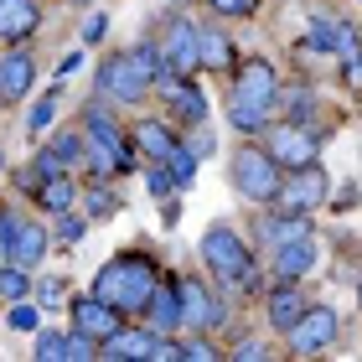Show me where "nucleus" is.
I'll list each match as a JSON object with an SVG mask.
<instances>
[{
	"label": "nucleus",
	"instance_id": "72a5a7b5",
	"mask_svg": "<svg viewBox=\"0 0 362 362\" xmlns=\"http://www.w3.org/2000/svg\"><path fill=\"white\" fill-rule=\"evenodd\" d=\"M145 181H151V192H156V197H171V192H176V176H171L166 160H160V166H151V176H145Z\"/></svg>",
	"mask_w": 362,
	"mask_h": 362
},
{
	"label": "nucleus",
	"instance_id": "37998d69",
	"mask_svg": "<svg viewBox=\"0 0 362 362\" xmlns=\"http://www.w3.org/2000/svg\"><path fill=\"white\" fill-rule=\"evenodd\" d=\"M0 171H6V151H0Z\"/></svg>",
	"mask_w": 362,
	"mask_h": 362
},
{
	"label": "nucleus",
	"instance_id": "20e7f679",
	"mask_svg": "<svg viewBox=\"0 0 362 362\" xmlns=\"http://www.w3.org/2000/svg\"><path fill=\"white\" fill-rule=\"evenodd\" d=\"M202 264H207V274L218 279L223 290H243V295H254V249L243 243L233 228H223V223H212L207 233H202Z\"/></svg>",
	"mask_w": 362,
	"mask_h": 362
},
{
	"label": "nucleus",
	"instance_id": "f8f14e48",
	"mask_svg": "<svg viewBox=\"0 0 362 362\" xmlns=\"http://www.w3.org/2000/svg\"><path fill=\"white\" fill-rule=\"evenodd\" d=\"M264 151H269V156H274L285 171H295V166H310V160H316L321 140L310 135L305 124L285 119V124H269V129H264Z\"/></svg>",
	"mask_w": 362,
	"mask_h": 362
},
{
	"label": "nucleus",
	"instance_id": "e433bc0d",
	"mask_svg": "<svg viewBox=\"0 0 362 362\" xmlns=\"http://www.w3.org/2000/svg\"><path fill=\"white\" fill-rule=\"evenodd\" d=\"M337 52H341V57H352V52H362V42H357V26H347V21H337Z\"/></svg>",
	"mask_w": 362,
	"mask_h": 362
},
{
	"label": "nucleus",
	"instance_id": "412c9836",
	"mask_svg": "<svg viewBox=\"0 0 362 362\" xmlns=\"http://www.w3.org/2000/svg\"><path fill=\"white\" fill-rule=\"evenodd\" d=\"M145 316L156 321V332H181V295H176V279H160Z\"/></svg>",
	"mask_w": 362,
	"mask_h": 362
},
{
	"label": "nucleus",
	"instance_id": "5701e85b",
	"mask_svg": "<svg viewBox=\"0 0 362 362\" xmlns=\"http://www.w3.org/2000/svg\"><path fill=\"white\" fill-rule=\"evenodd\" d=\"M135 145H140L151 160H166V156L176 151V135H171L166 119H140V124H135Z\"/></svg>",
	"mask_w": 362,
	"mask_h": 362
},
{
	"label": "nucleus",
	"instance_id": "f704fd0d",
	"mask_svg": "<svg viewBox=\"0 0 362 362\" xmlns=\"http://www.w3.org/2000/svg\"><path fill=\"white\" fill-rule=\"evenodd\" d=\"M11 332H37V310L26 300H11Z\"/></svg>",
	"mask_w": 362,
	"mask_h": 362
},
{
	"label": "nucleus",
	"instance_id": "c756f323",
	"mask_svg": "<svg viewBox=\"0 0 362 362\" xmlns=\"http://www.w3.org/2000/svg\"><path fill=\"white\" fill-rule=\"evenodd\" d=\"M52 114H57V93H47V98H37V109H31V119H26V129H31V135H47V129H52Z\"/></svg>",
	"mask_w": 362,
	"mask_h": 362
},
{
	"label": "nucleus",
	"instance_id": "79ce46f5",
	"mask_svg": "<svg viewBox=\"0 0 362 362\" xmlns=\"http://www.w3.org/2000/svg\"><path fill=\"white\" fill-rule=\"evenodd\" d=\"M347 78H352V83H357V88H362V57H357V52H352V57H347Z\"/></svg>",
	"mask_w": 362,
	"mask_h": 362
},
{
	"label": "nucleus",
	"instance_id": "c9c22d12",
	"mask_svg": "<svg viewBox=\"0 0 362 362\" xmlns=\"http://www.w3.org/2000/svg\"><path fill=\"white\" fill-rule=\"evenodd\" d=\"M218 16H254L259 11V0H207Z\"/></svg>",
	"mask_w": 362,
	"mask_h": 362
},
{
	"label": "nucleus",
	"instance_id": "4468645a",
	"mask_svg": "<svg viewBox=\"0 0 362 362\" xmlns=\"http://www.w3.org/2000/svg\"><path fill=\"white\" fill-rule=\"evenodd\" d=\"M310 233V223H305V212H279V207H269V212H259V223H254V238H259V249H285L290 238H305Z\"/></svg>",
	"mask_w": 362,
	"mask_h": 362
},
{
	"label": "nucleus",
	"instance_id": "58836bf2",
	"mask_svg": "<svg viewBox=\"0 0 362 362\" xmlns=\"http://www.w3.org/2000/svg\"><path fill=\"white\" fill-rule=\"evenodd\" d=\"M104 31H109V21H104V11H98V16H88V21H83V42H98Z\"/></svg>",
	"mask_w": 362,
	"mask_h": 362
},
{
	"label": "nucleus",
	"instance_id": "7ed1b4c3",
	"mask_svg": "<svg viewBox=\"0 0 362 362\" xmlns=\"http://www.w3.org/2000/svg\"><path fill=\"white\" fill-rule=\"evenodd\" d=\"M156 62H160L156 42H140L129 52H109L98 62V93L114 98V104H140L156 88Z\"/></svg>",
	"mask_w": 362,
	"mask_h": 362
},
{
	"label": "nucleus",
	"instance_id": "6e6552de",
	"mask_svg": "<svg viewBox=\"0 0 362 362\" xmlns=\"http://www.w3.org/2000/svg\"><path fill=\"white\" fill-rule=\"evenodd\" d=\"M326 197H332V181L310 160V166L285 171V181H279V192H274V207L279 212H316V207H326Z\"/></svg>",
	"mask_w": 362,
	"mask_h": 362
},
{
	"label": "nucleus",
	"instance_id": "a19ab883",
	"mask_svg": "<svg viewBox=\"0 0 362 362\" xmlns=\"http://www.w3.org/2000/svg\"><path fill=\"white\" fill-rule=\"evenodd\" d=\"M37 300H42V305H57V300H62V285H57V279H47V285H37Z\"/></svg>",
	"mask_w": 362,
	"mask_h": 362
},
{
	"label": "nucleus",
	"instance_id": "4c0bfd02",
	"mask_svg": "<svg viewBox=\"0 0 362 362\" xmlns=\"http://www.w3.org/2000/svg\"><path fill=\"white\" fill-rule=\"evenodd\" d=\"M57 238L62 243H78V238H83V223H78L73 212H57Z\"/></svg>",
	"mask_w": 362,
	"mask_h": 362
},
{
	"label": "nucleus",
	"instance_id": "bb28decb",
	"mask_svg": "<svg viewBox=\"0 0 362 362\" xmlns=\"http://www.w3.org/2000/svg\"><path fill=\"white\" fill-rule=\"evenodd\" d=\"M31 269H16V264H0V295L6 300H26L31 295V279H26Z\"/></svg>",
	"mask_w": 362,
	"mask_h": 362
},
{
	"label": "nucleus",
	"instance_id": "39448f33",
	"mask_svg": "<svg viewBox=\"0 0 362 362\" xmlns=\"http://www.w3.org/2000/svg\"><path fill=\"white\" fill-rule=\"evenodd\" d=\"M83 135H88V166L93 176H109V171H135V151H129V140L119 135V124L109 119L98 104L83 109Z\"/></svg>",
	"mask_w": 362,
	"mask_h": 362
},
{
	"label": "nucleus",
	"instance_id": "7c9ffc66",
	"mask_svg": "<svg viewBox=\"0 0 362 362\" xmlns=\"http://www.w3.org/2000/svg\"><path fill=\"white\" fill-rule=\"evenodd\" d=\"M218 357H223V352L212 347V341H202L197 332H192L187 341H181V362H218Z\"/></svg>",
	"mask_w": 362,
	"mask_h": 362
},
{
	"label": "nucleus",
	"instance_id": "6ab92c4d",
	"mask_svg": "<svg viewBox=\"0 0 362 362\" xmlns=\"http://www.w3.org/2000/svg\"><path fill=\"white\" fill-rule=\"evenodd\" d=\"M31 83H37V62H31V52H11L0 57V93H6V104L11 98H26L31 93Z\"/></svg>",
	"mask_w": 362,
	"mask_h": 362
},
{
	"label": "nucleus",
	"instance_id": "f03ea898",
	"mask_svg": "<svg viewBox=\"0 0 362 362\" xmlns=\"http://www.w3.org/2000/svg\"><path fill=\"white\" fill-rule=\"evenodd\" d=\"M279 104V78L264 57L243 62L238 68V83H233V98H228V124L238 129V135H259V129L269 124V114Z\"/></svg>",
	"mask_w": 362,
	"mask_h": 362
},
{
	"label": "nucleus",
	"instance_id": "dca6fc26",
	"mask_svg": "<svg viewBox=\"0 0 362 362\" xmlns=\"http://www.w3.org/2000/svg\"><path fill=\"white\" fill-rule=\"evenodd\" d=\"M269 259H274V274L279 279H305L310 269H316V259H321V243L305 233V238H290L285 249H274Z\"/></svg>",
	"mask_w": 362,
	"mask_h": 362
},
{
	"label": "nucleus",
	"instance_id": "393cba45",
	"mask_svg": "<svg viewBox=\"0 0 362 362\" xmlns=\"http://www.w3.org/2000/svg\"><path fill=\"white\" fill-rule=\"evenodd\" d=\"M305 47H310V52H337V21L310 16V21H305Z\"/></svg>",
	"mask_w": 362,
	"mask_h": 362
},
{
	"label": "nucleus",
	"instance_id": "aec40b11",
	"mask_svg": "<svg viewBox=\"0 0 362 362\" xmlns=\"http://www.w3.org/2000/svg\"><path fill=\"white\" fill-rule=\"evenodd\" d=\"M160 332H129V326H119L109 341H98V357H114V362H129V357H151Z\"/></svg>",
	"mask_w": 362,
	"mask_h": 362
},
{
	"label": "nucleus",
	"instance_id": "4be33fe9",
	"mask_svg": "<svg viewBox=\"0 0 362 362\" xmlns=\"http://www.w3.org/2000/svg\"><path fill=\"white\" fill-rule=\"evenodd\" d=\"M37 202H42L47 212H73V207H78V187H73V176H68V171L42 176V181H37Z\"/></svg>",
	"mask_w": 362,
	"mask_h": 362
},
{
	"label": "nucleus",
	"instance_id": "49530a36",
	"mask_svg": "<svg viewBox=\"0 0 362 362\" xmlns=\"http://www.w3.org/2000/svg\"><path fill=\"white\" fill-rule=\"evenodd\" d=\"M357 300H362V290H357Z\"/></svg>",
	"mask_w": 362,
	"mask_h": 362
},
{
	"label": "nucleus",
	"instance_id": "f3484780",
	"mask_svg": "<svg viewBox=\"0 0 362 362\" xmlns=\"http://www.w3.org/2000/svg\"><path fill=\"white\" fill-rule=\"evenodd\" d=\"M73 166H83V140H78V135H57V140L37 156V171H31L26 181L37 187L42 176H57V171H73Z\"/></svg>",
	"mask_w": 362,
	"mask_h": 362
},
{
	"label": "nucleus",
	"instance_id": "a18cd8bd",
	"mask_svg": "<svg viewBox=\"0 0 362 362\" xmlns=\"http://www.w3.org/2000/svg\"><path fill=\"white\" fill-rule=\"evenodd\" d=\"M0 104H6V93H0Z\"/></svg>",
	"mask_w": 362,
	"mask_h": 362
},
{
	"label": "nucleus",
	"instance_id": "2eb2a0df",
	"mask_svg": "<svg viewBox=\"0 0 362 362\" xmlns=\"http://www.w3.org/2000/svg\"><path fill=\"white\" fill-rule=\"evenodd\" d=\"M264 316H269L274 332H290V326L305 316V290H300V279H279V285L269 290V300H264Z\"/></svg>",
	"mask_w": 362,
	"mask_h": 362
},
{
	"label": "nucleus",
	"instance_id": "473e14b6",
	"mask_svg": "<svg viewBox=\"0 0 362 362\" xmlns=\"http://www.w3.org/2000/svg\"><path fill=\"white\" fill-rule=\"evenodd\" d=\"M68 357H73V362L98 357V341H93V337H83V332H68Z\"/></svg>",
	"mask_w": 362,
	"mask_h": 362
},
{
	"label": "nucleus",
	"instance_id": "ea45409f",
	"mask_svg": "<svg viewBox=\"0 0 362 362\" xmlns=\"http://www.w3.org/2000/svg\"><path fill=\"white\" fill-rule=\"evenodd\" d=\"M233 357H243V362H259V357H264V341H238V347H233Z\"/></svg>",
	"mask_w": 362,
	"mask_h": 362
},
{
	"label": "nucleus",
	"instance_id": "a878e982",
	"mask_svg": "<svg viewBox=\"0 0 362 362\" xmlns=\"http://www.w3.org/2000/svg\"><path fill=\"white\" fill-rule=\"evenodd\" d=\"M78 202H83L88 218H114V212H119V197H114L109 187H98V181H93V187H88L83 197H78Z\"/></svg>",
	"mask_w": 362,
	"mask_h": 362
},
{
	"label": "nucleus",
	"instance_id": "2f4dec72",
	"mask_svg": "<svg viewBox=\"0 0 362 362\" xmlns=\"http://www.w3.org/2000/svg\"><path fill=\"white\" fill-rule=\"evenodd\" d=\"M285 104H290V119H295V124H305V114L316 109V93H310V88H290V93H285Z\"/></svg>",
	"mask_w": 362,
	"mask_h": 362
},
{
	"label": "nucleus",
	"instance_id": "c03bdc74",
	"mask_svg": "<svg viewBox=\"0 0 362 362\" xmlns=\"http://www.w3.org/2000/svg\"><path fill=\"white\" fill-rule=\"evenodd\" d=\"M73 6H88V0H73Z\"/></svg>",
	"mask_w": 362,
	"mask_h": 362
},
{
	"label": "nucleus",
	"instance_id": "a211bd4d",
	"mask_svg": "<svg viewBox=\"0 0 362 362\" xmlns=\"http://www.w3.org/2000/svg\"><path fill=\"white\" fill-rule=\"evenodd\" d=\"M42 26V11L37 0H0V42H26L31 31Z\"/></svg>",
	"mask_w": 362,
	"mask_h": 362
},
{
	"label": "nucleus",
	"instance_id": "1a4fd4ad",
	"mask_svg": "<svg viewBox=\"0 0 362 362\" xmlns=\"http://www.w3.org/2000/svg\"><path fill=\"white\" fill-rule=\"evenodd\" d=\"M176 295H181V332H212V326H223L228 305L207 279H176Z\"/></svg>",
	"mask_w": 362,
	"mask_h": 362
},
{
	"label": "nucleus",
	"instance_id": "c85d7f7f",
	"mask_svg": "<svg viewBox=\"0 0 362 362\" xmlns=\"http://www.w3.org/2000/svg\"><path fill=\"white\" fill-rule=\"evenodd\" d=\"M37 357H42V362L68 357V332H37Z\"/></svg>",
	"mask_w": 362,
	"mask_h": 362
},
{
	"label": "nucleus",
	"instance_id": "f257e3e1",
	"mask_svg": "<svg viewBox=\"0 0 362 362\" xmlns=\"http://www.w3.org/2000/svg\"><path fill=\"white\" fill-rule=\"evenodd\" d=\"M156 285H160V269L145 254H119V259H109V264L93 274V295H98V300H109V305H119L124 316H129V310L145 316Z\"/></svg>",
	"mask_w": 362,
	"mask_h": 362
},
{
	"label": "nucleus",
	"instance_id": "9d476101",
	"mask_svg": "<svg viewBox=\"0 0 362 362\" xmlns=\"http://www.w3.org/2000/svg\"><path fill=\"white\" fill-rule=\"evenodd\" d=\"M197 21H187V16H171L166 21V37L156 42V52H160V62H166L171 73H181V78H192L197 68H202V37H197Z\"/></svg>",
	"mask_w": 362,
	"mask_h": 362
},
{
	"label": "nucleus",
	"instance_id": "b1692460",
	"mask_svg": "<svg viewBox=\"0 0 362 362\" xmlns=\"http://www.w3.org/2000/svg\"><path fill=\"white\" fill-rule=\"evenodd\" d=\"M197 37H202V68L207 73H223L228 62H233V42L223 37V26H202Z\"/></svg>",
	"mask_w": 362,
	"mask_h": 362
},
{
	"label": "nucleus",
	"instance_id": "0eeeda50",
	"mask_svg": "<svg viewBox=\"0 0 362 362\" xmlns=\"http://www.w3.org/2000/svg\"><path fill=\"white\" fill-rule=\"evenodd\" d=\"M47 228L42 223H26V218H16L11 207H0V249H6V264L16 269H37L42 259H47Z\"/></svg>",
	"mask_w": 362,
	"mask_h": 362
},
{
	"label": "nucleus",
	"instance_id": "423d86ee",
	"mask_svg": "<svg viewBox=\"0 0 362 362\" xmlns=\"http://www.w3.org/2000/svg\"><path fill=\"white\" fill-rule=\"evenodd\" d=\"M228 171H233V187L249 197V202H259V207H269L274 192H279V181H285V166H279L264 145H238Z\"/></svg>",
	"mask_w": 362,
	"mask_h": 362
},
{
	"label": "nucleus",
	"instance_id": "9b49d317",
	"mask_svg": "<svg viewBox=\"0 0 362 362\" xmlns=\"http://www.w3.org/2000/svg\"><path fill=\"white\" fill-rule=\"evenodd\" d=\"M337 332H341V316L332 305H305V316L290 326V352L295 357H316V352H326L337 341Z\"/></svg>",
	"mask_w": 362,
	"mask_h": 362
},
{
	"label": "nucleus",
	"instance_id": "ddd939ff",
	"mask_svg": "<svg viewBox=\"0 0 362 362\" xmlns=\"http://www.w3.org/2000/svg\"><path fill=\"white\" fill-rule=\"evenodd\" d=\"M119 326H124V310L119 305L98 300V295H78V300H73V332H83L93 341H109Z\"/></svg>",
	"mask_w": 362,
	"mask_h": 362
},
{
	"label": "nucleus",
	"instance_id": "cd10ccee",
	"mask_svg": "<svg viewBox=\"0 0 362 362\" xmlns=\"http://www.w3.org/2000/svg\"><path fill=\"white\" fill-rule=\"evenodd\" d=\"M166 166H171V176H176V187H192V176H197V151H176L166 156Z\"/></svg>",
	"mask_w": 362,
	"mask_h": 362
}]
</instances>
